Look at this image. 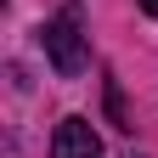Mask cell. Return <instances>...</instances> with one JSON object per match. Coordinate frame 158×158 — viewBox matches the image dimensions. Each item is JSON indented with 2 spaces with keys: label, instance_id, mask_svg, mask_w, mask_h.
I'll return each instance as SVG.
<instances>
[{
  "label": "cell",
  "instance_id": "1",
  "mask_svg": "<svg viewBox=\"0 0 158 158\" xmlns=\"http://www.w3.org/2000/svg\"><path fill=\"white\" fill-rule=\"evenodd\" d=\"M45 56H51V68L62 73V79H79V73H85V34H79V6L56 11L51 23H45Z\"/></svg>",
  "mask_w": 158,
  "mask_h": 158
},
{
  "label": "cell",
  "instance_id": "2",
  "mask_svg": "<svg viewBox=\"0 0 158 158\" xmlns=\"http://www.w3.org/2000/svg\"><path fill=\"white\" fill-rule=\"evenodd\" d=\"M51 158H102V135L90 130V118L68 113L56 124V135H51Z\"/></svg>",
  "mask_w": 158,
  "mask_h": 158
},
{
  "label": "cell",
  "instance_id": "3",
  "mask_svg": "<svg viewBox=\"0 0 158 158\" xmlns=\"http://www.w3.org/2000/svg\"><path fill=\"white\" fill-rule=\"evenodd\" d=\"M141 11H147V17H158V0H141Z\"/></svg>",
  "mask_w": 158,
  "mask_h": 158
}]
</instances>
